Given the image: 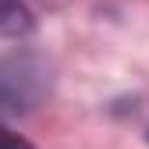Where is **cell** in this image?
<instances>
[{
    "label": "cell",
    "mask_w": 149,
    "mask_h": 149,
    "mask_svg": "<svg viewBox=\"0 0 149 149\" xmlns=\"http://www.w3.org/2000/svg\"><path fill=\"white\" fill-rule=\"evenodd\" d=\"M36 78L39 71H29L25 61L0 64V114H14L29 107V100H36Z\"/></svg>",
    "instance_id": "cell-1"
},
{
    "label": "cell",
    "mask_w": 149,
    "mask_h": 149,
    "mask_svg": "<svg viewBox=\"0 0 149 149\" xmlns=\"http://www.w3.org/2000/svg\"><path fill=\"white\" fill-rule=\"evenodd\" d=\"M0 149H29V142L22 135H11V132H0Z\"/></svg>",
    "instance_id": "cell-2"
}]
</instances>
